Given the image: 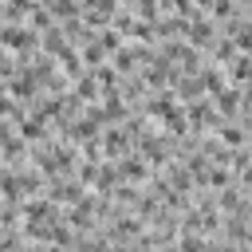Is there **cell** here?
<instances>
[{"instance_id": "1", "label": "cell", "mask_w": 252, "mask_h": 252, "mask_svg": "<svg viewBox=\"0 0 252 252\" xmlns=\"http://www.w3.org/2000/svg\"><path fill=\"white\" fill-rule=\"evenodd\" d=\"M217 130H220V138H224L228 146H244V130H236V126H224V122H220Z\"/></svg>"}, {"instance_id": "2", "label": "cell", "mask_w": 252, "mask_h": 252, "mask_svg": "<svg viewBox=\"0 0 252 252\" xmlns=\"http://www.w3.org/2000/svg\"><path fill=\"white\" fill-rule=\"evenodd\" d=\"M122 177H134L138 181V177H146V165L142 161H122Z\"/></svg>"}]
</instances>
